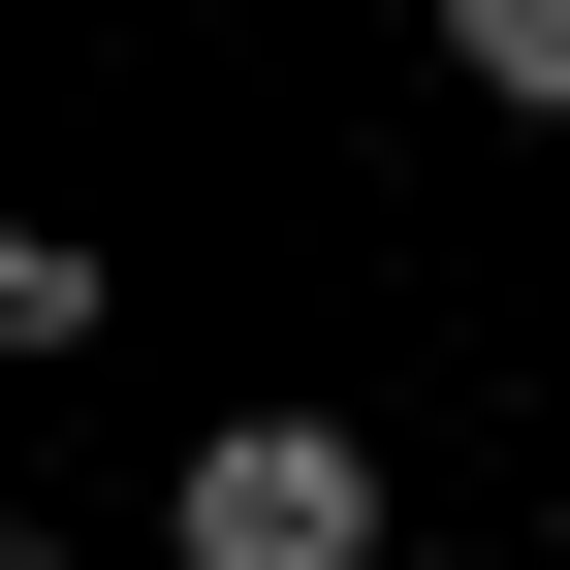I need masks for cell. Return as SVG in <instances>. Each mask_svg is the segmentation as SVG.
Listing matches in <instances>:
<instances>
[{
  "label": "cell",
  "mask_w": 570,
  "mask_h": 570,
  "mask_svg": "<svg viewBox=\"0 0 570 570\" xmlns=\"http://www.w3.org/2000/svg\"><path fill=\"white\" fill-rule=\"evenodd\" d=\"M159 539H190V570H381V444H348V412H223Z\"/></svg>",
  "instance_id": "obj_1"
},
{
  "label": "cell",
  "mask_w": 570,
  "mask_h": 570,
  "mask_svg": "<svg viewBox=\"0 0 570 570\" xmlns=\"http://www.w3.org/2000/svg\"><path fill=\"white\" fill-rule=\"evenodd\" d=\"M444 63H475L508 127H570V0H444Z\"/></svg>",
  "instance_id": "obj_2"
}]
</instances>
